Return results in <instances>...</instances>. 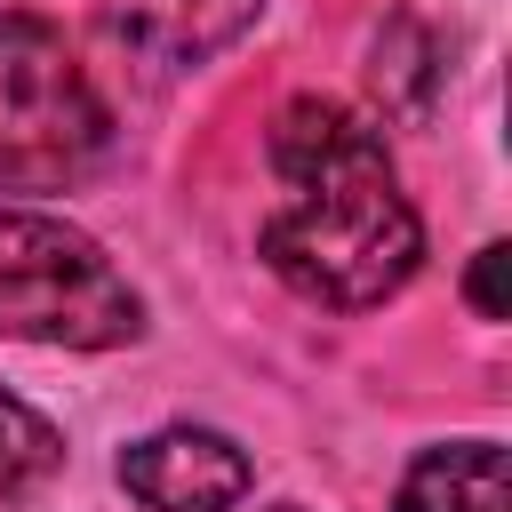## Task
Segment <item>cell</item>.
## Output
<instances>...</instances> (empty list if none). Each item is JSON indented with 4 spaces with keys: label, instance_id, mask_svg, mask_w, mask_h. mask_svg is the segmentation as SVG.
<instances>
[{
    "label": "cell",
    "instance_id": "10",
    "mask_svg": "<svg viewBox=\"0 0 512 512\" xmlns=\"http://www.w3.org/2000/svg\"><path fill=\"white\" fill-rule=\"evenodd\" d=\"M280 512H296V504H280Z\"/></svg>",
    "mask_w": 512,
    "mask_h": 512
},
{
    "label": "cell",
    "instance_id": "3",
    "mask_svg": "<svg viewBox=\"0 0 512 512\" xmlns=\"http://www.w3.org/2000/svg\"><path fill=\"white\" fill-rule=\"evenodd\" d=\"M0 336L56 352H112L144 336V296L80 224L0 208Z\"/></svg>",
    "mask_w": 512,
    "mask_h": 512
},
{
    "label": "cell",
    "instance_id": "8",
    "mask_svg": "<svg viewBox=\"0 0 512 512\" xmlns=\"http://www.w3.org/2000/svg\"><path fill=\"white\" fill-rule=\"evenodd\" d=\"M56 472H64V432H56L40 408H24L16 392H0V496L24 504V496H40Z\"/></svg>",
    "mask_w": 512,
    "mask_h": 512
},
{
    "label": "cell",
    "instance_id": "1",
    "mask_svg": "<svg viewBox=\"0 0 512 512\" xmlns=\"http://www.w3.org/2000/svg\"><path fill=\"white\" fill-rule=\"evenodd\" d=\"M280 208L256 224V256L312 304L368 312L424 264V216L392 176L384 136L336 96H296L272 120Z\"/></svg>",
    "mask_w": 512,
    "mask_h": 512
},
{
    "label": "cell",
    "instance_id": "9",
    "mask_svg": "<svg viewBox=\"0 0 512 512\" xmlns=\"http://www.w3.org/2000/svg\"><path fill=\"white\" fill-rule=\"evenodd\" d=\"M464 304H472L480 320H512V248H504V240H488V248L464 264Z\"/></svg>",
    "mask_w": 512,
    "mask_h": 512
},
{
    "label": "cell",
    "instance_id": "5",
    "mask_svg": "<svg viewBox=\"0 0 512 512\" xmlns=\"http://www.w3.org/2000/svg\"><path fill=\"white\" fill-rule=\"evenodd\" d=\"M256 8L264 0H104V24L144 64H208L256 24Z\"/></svg>",
    "mask_w": 512,
    "mask_h": 512
},
{
    "label": "cell",
    "instance_id": "4",
    "mask_svg": "<svg viewBox=\"0 0 512 512\" xmlns=\"http://www.w3.org/2000/svg\"><path fill=\"white\" fill-rule=\"evenodd\" d=\"M120 488L152 512H232L256 488V464L240 456V440L208 424H160L136 448H120Z\"/></svg>",
    "mask_w": 512,
    "mask_h": 512
},
{
    "label": "cell",
    "instance_id": "2",
    "mask_svg": "<svg viewBox=\"0 0 512 512\" xmlns=\"http://www.w3.org/2000/svg\"><path fill=\"white\" fill-rule=\"evenodd\" d=\"M104 160L112 104L72 40L32 8H0V192H72Z\"/></svg>",
    "mask_w": 512,
    "mask_h": 512
},
{
    "label": "cell",
    "instance_id": "6",
    "mask_svg": "<svg viewBox=\"0 0 512 512\" xmlns=\"http://www.w3.org/2000/svg\"><path fill=\"white\" fill-rule=\"evenodd\" d=\"M392 512H512V472L496 440H440L400 472Z\"/></svg>",
    "mask_w": 512,
    "mask_h": 512
},
{
    "label": "cell",
    "instance_id": "7",
    "mask_svg": "<svg viewBox=\"0 0 512 512\" xmlns=\"http://www.w3.org/2000/svg\"><path fill=\"white\" fill-rule=\"evenodd\" d=\"M440 80H448V64H440V40H432V24L424 16H384L376 24V40H368V88H376V104H384V120H424L432 104H440Z\"/></svg>",
    "mask_w": 512,
    "mask_h": 512
}]
</instances>
